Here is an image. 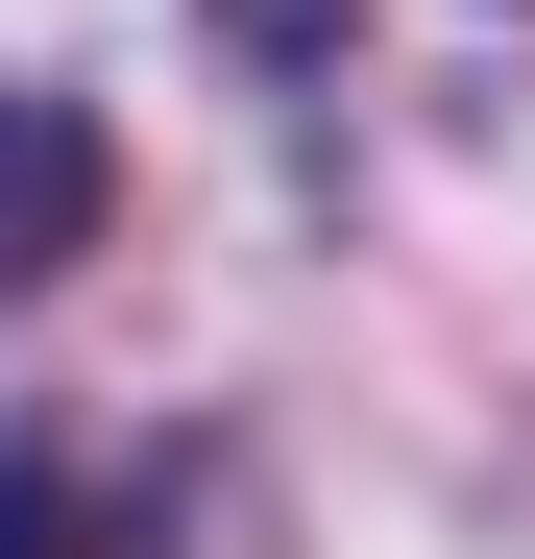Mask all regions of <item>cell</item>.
Wrapping results in <instances>:
<instances>
[{"label": "cell", "instance_id": "2", "mask_svg": "<svg viewBox=\"0 0 535 559\" xmlns=\"http://www.w3.org/2000/svg\"><path fill=\"white\" fill-rule=\"evenodd\" d=\"M0 559H122V535H98V462H73V438H0Z\"/></svg>", "mask_w": 535, "mask_h": 559}, {"label": "cell", "instance_id": "1", "mask_svg": "<svg viewBox=\"0 0 535 559\" xmlns=\"http://www.w3.org/2000/svg\"><path fill=\"white\" fill-rule=\"evenodd\" d=\"M122 219V146H98V98H49V73H0V317L49 293L73 243Z\"/></svg>", "mask_w": 535, "mask_h": 559}]
</instances>
